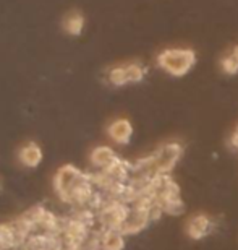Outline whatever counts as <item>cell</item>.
<instances>
[{"instance_id":"obj_1","label":"cell","mask_w":238,"mask_h":250,"mask_svg":"<svg viewBox=\"0 0 238 250\" xmlns=\"http://www.w3.org/2000/svg\"><path fill=\"white\" fill-rule=\"evenodd\" d=\"M196 63V52L193 49L173 47L165 49L157 56V65L170 77L180 78L190 73V70Z\"/></svg>"},{"instance_id":"obj_2","label":"cell","mask_w":238,"mask_h":250,"mask_svg":"<svg viewBox=\"0 0 238 250\" xmlns=\"http://www.w3.org/2000/svg\"><path fill=\"white\" fill-rule=\"evenodd\" d=\"M183 154V146L178 142L164 143L161 148L156 151L157 164L154 169V176L161 174V176H168V172L177 166V163L180 161Z\"/></svg>"},{"instance_id":"obj_3","label":"cell","mask_w":238,"mask_h":250,"mask_svg":"<svg viewBox=\"0 0 238 250\" xmlns=\"http://www.w3.org/2000/svg\"><path fill=\"white\" fill-rule=\"evenodd\" d=\"M214 229L212 218L204 211L193 213L190 218L185 221V234L191 241H201L207 237Z\"/></svg>"},{"instance_id":"obj_4","label":"cell","mask_w":238,"mask_h":250,"mask_svg":"<svg viewBox=\"0 0 238 250\" xmlns=\"http://www.w3.org/2000/svg\"><path fill=\"white\" fill-rule=\"evenodd\" d=\"M149 209L133 208L131 214L128 216L125 224H123L122 229H120L123 236H135V234L145 231V229L147 228V224L152 223L151 216H149Z\"/></svg>"},{"instance_id":"obj_5","label":"cell","mask_w":238,"mask_h":250,"mask_svg":"<svg viewBox=\"0 0 238 250\" xmlns=\"http://www.w3.org/2000/svg\"><path fill=\"white\" fill-rule=\"evenodd\" d=\"M107 135L113 143L128 145L133 137V125L128 119H115L107 127Z\"/></svg>"},{"instance_id":"obj_6","label":"cell","mask_w":238,"mask_h":250,"mask_svg":"<svg viewBox=\"0 0 238 250\" xmlns=\"http://www.w3.org/2000/svg\"><path fill=\"white\" fill-rule=\"evenodd\" d=\"M62 28L63 31L70 36H79L84 29V17L79 10H72L70 13H67L63 17L62 21Z\"/></svg>"},{"instance_id":"obj_7","label":"cell","mask_w":238,"mask_h":250,"mask_svg":"<svg viewBox=\"0 0 238 250\" xmlns=\"http://www.w3.org/2000/svg\"><path fill=\"white\" fill-rule=\"evenodd\" d=\"M91 163L92 166L99 167L101 171H104L106 167H109L110 164L117 159V154L113 153V149L110 146H97L92 149L91 153Z\"/></svg>"},{"instance_id":"obj_8","label":"cell","mask_w":238,"mask_h":250,"mask_svg":"<svg viewBox=\"0 0 238 250\" xmlns=\"http://www.w3.org/2000/svg\"><path fill=\"white\" fill-rule=\"evenodd\" d=\"M18 158H19V161H21L23 166L36 167L42 159V151L36 143H28L26 146L21 148Z\"/></svg>"},{"instance_id":"obj_9","label":"cell","mask_w":238,"mask_h":250,"mask_svg":"<svg viewBox=\"0 0 238 250\" xmlns=\"http://www.w3.org/2000/svg\"><path fill=\"white\" fill-rule=\"evenodd\" d=\"M125 249V236L122 231H102L101 250H123Z\"/></svg>"},{"instance_id":"obj_10","label":"cell","mask_w":238,"mask_h":250,"mask_svg":"<svg viewBox=\"0 0 238 250\" xmlns=\"http://www.w3.org/2000/svg\"><path fill=\"white\" fill-rule=\"evenodd\" d=\"M109 83L113 84V86H125L130 82H128V75H127V67L125 65H118V67H113L110 72H109Z\"/></svg>"},{"instance_id":"obj_11","label":"cell","mask_w":238,"mask_h":250,"mask_svg":"<svg viewBox=\"0 0 238 250\" xmlns=\"http://www.w3.org/2000/svg\"><path fill=\"white\" fill-rule=\"evenodd\" d=\"M127 67V75H128V82L130 83H140L146 75V70L140 63H128Z\"/></svg>"},{"instance_id":"obj_12","label":"cell","mask_w":238,"mask_h":250,"mask_svg":"<svg viewBox=\"0 0 238 250\" xmlns=\"http://www.w3.org/2000/svg\"><path fill=\"white\" fill-rule=\"evenodd\" d=\"M164 213L165 214H172V216H182L183 213L186 211V207L185 203H183V200H175V202H170L167 205H164L162 207Z\"/></svg>"},{"instance_id":"obj_13","label":"cell","mask_w":238,"mask_h":250,"mask_svg":"<svg viewBox=\"0 0 238 250\" xmlns=\"http://www.w3.org/2000/svg\"><path fill=\"white\" fill-rule=\"evenodd\" d=\"M219 65H220V70L224 72L225 75H237L238 73V62L235 61L234 57L232 56H225V57H222L220 59V62H219Z\"/></svg>"},{"instance_id":"obj_14","label":"cell","mask_w":238,"mask_h":250,"mask_svg":"<svg viewBox=\"0 0 238 250\" xmlns=\"http://www.w3.org/2000/svg\"><path fill=\"white\" fill-rule=\"evenodd\" d=\"M230 56H232V57H234V59H235V61L238 62V44H237V46H235L234 49H232V54H230Z\"/></svg>"}]
</instances>
